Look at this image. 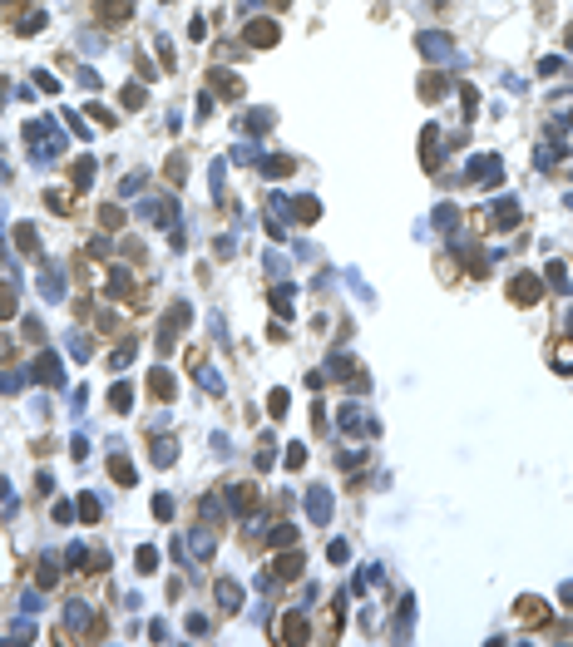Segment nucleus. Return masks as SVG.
<instances>
[{
    "mask_svg": "<svg viewBox=\"0 0 573 647\" xmlns=\"http://www.w3.org/2000/svg\"><path fill=\"white\" fill-rule=\"evenodd\" d=\"M109 479H114V484H134L139 474H134V465H129L124 455H114V460H109Z\"/></svg>",
    "mask_w": 573,
    "mask_h": 647,
    "instance_id": "nucleus-20",
    "label": "nucleus"
},
{
    "mask_svg": "<svg viewBox=\"0 0 573 647\" xmlns=\"http://www.w3.org/2000/svg\"><path fill=\"white\" fill-rule=\"evenodd\" d=\"M217 608H222V613H238V608H243V593H238L233 578H222V583H217Z\"/></svg>",
    "mask_w": 573,
    "mask_h": 647,
    "instance_id": "nucleus-16",
    "label": "nucleus"
},
{
    "mask_svg": "<svg viewBox=\"0 0 573 647\" xmlns=\"http://www.w3.org/2000/svg\"><path fill=\"white\" fill-rule=\"evenodd\" d=\"M20 332H25V341H40V336H45V327H40V321H35V316L25 321V327H20Z\"/></svg>",
    "mask_w": 573,
    "mask_h": 647,
    "instance_id": "nucleus-46",
    "label": "nucleus"
},
{
    "mask_svg": "<svg viewBox=\"0 0 573 647\" xmlns=\"http://www.w3.org/2000/svg\"><path fill=\"white\" fill-rule=\"evenodd\" d=\"M549 287L553 292H568V267L563 262H549Z\"/></svg>",
    "mask_w": 573,
    "mask_h": 647,
    "instance_id": "nucleus-30",
    "label": "nucleus"
},
{
    "mask_svg": "<svg viewBox=\"0 0 573 647\" xmlns=\"http://www.w3.org/2000/svg\"><path fill=\"white\" fill-rule=\"evenodd\" d=\"M326 559H331V563H346V559H351V549H346V544H341V538H336V544L326 549Z\"/></svg>",
    "mask_w": 573,
    "mask_h": 647,
    "instance_id": "nucleus-43",
    "label": "nucleus"
},
{
    "mask_svg": "<svg viewBox=\"0 0 573 647\" xmlns=\"http://www.w3.org/2000/svg\"><path fill=\"white\" fill-rule=\"evenodd\" d=\"M262 173H267V178H286V173H292V158H282V153H272L267 164H262Z\"/></svg>",
    "mask_w": 573,
    "mask_h": 647,
    "instance_id": "nucleus-25",
    "label": "nucleus"
},
{
    "mask_svg": "<svg viewBox=\"0 0 573 647\" xmlns=\"http://www.w3.org/2000/svg\"><path fill=\"white\" fill-rule=\"evenodd\" d=\"M420 49H425L430 60H454V49H450V40H445V35H435V30H425V35H420Z\"/></svg>",
    "mask_w": 573,
    "mask_h": 647,
    "instance_id": "nucleus-12",
    "label": "nucleus"
},
{
    "mask_svg": "<svg viewBox=\"0 0 573 647\" xmlns=\"http://www.w3.org/2000/svg\"><path fill=\"white\" fill-rule=\"evenodd\" d=\"M282 212H292L297 223H316V218H321V203H316V198H297V203L282 198Z\"/></svg>",
    "mask_w": 573,
    "mask_h": 647,
    "instance_id": "nucleus-9",
    "label": "nucleus"
},
{
    "mask_svg": "<svg viewBox=\"0 0 573 647\" xmlns=\"http://www.w3.org/2000/svg\"><path fill=\"white\" fill-rule=\"evenodd\" d=\"M272 573H277V578H297V573H302V554H277Z\"/></svg>",
    "mask_w": 573,
    "mask_h": 647,
    "instance_id": "nucleus-22",
    "label": "nucleus"
},
{
    "mask_svg": "<svg viewBox=\"0 0 573 647\" xmlns=\"http://www.w3.org/2000/svg\"><path fill=\"white\" fill-rule=\"evenodd\" d=\"M94 15L99 25H124L134 15V0H94Z\"/></svg>",
    "mask_w": 573,
    "mask_h": 647,
    "instance_id": "nucleus-3",
    "label": "nucleus"
},
{
    "mask_svg": "<svg viewBox=\"0 0 573 647\" xmlns=\"http://www.w3.org/2000/svg\"><path fill=\"white\" fill-rule=\"evenodd\" d=\"M247 40H252L257 49L277 45V20H252V25H247Z\"/></svg>",
    "mask_w": 573,
    "mask_h": 647,
    "instance_id": "nucleus-14",
    "label": "nucleus"
},
{
    "mask_svg": "<svg viewBox=\"0 0 573 647\" xmlns=\"http://www.w3.org/2000/svg\"><path fill=\"white\" fill-rule=\"evenodd\" d=\"M79 519H89V524H99L104 514H99V499L94 494H79Z\"/></svg>",
    "mask_w": 573,
    "mask_h": 647,
    "instance_id": "nucleus-32",
    "label": "nucleus"
},
{
    "mask_svg": "<svg viewBox=\"0 0 573 647\" xmlns=\"http://www.w3.org/2000/svg\"><path fill=\"white\" fill-rule=\"evenodd\" d=\"M553 366L558 371H573V341H558L553 346Z\"/></svg>",
    "mask_w": 573,
    "mask_h": 647,
    "instance_id": "nucleus-33",
    "label": "nucleus"
},
{
    "mask_svg": "<svg viewBox=\"0 0 573 647\" xmlns=\"http://www.w3.org/2000/svg\"><path fill=\"white\" fill-rule=\"evenodd\" d=\"M45 203H49V208H54V212H70V208H75V203H70V193H65V188H49V193H45Z\"/></svg>",
    "mask_w": 573,
    "mask_h": 647,
    "instance_id": "nucleus-34",
    "label": "nucleus"
},
{
    "mask_svg": "<svg viewBox=\"0 0 573 647\" xmlns=\"http://www.w3.org/2000/svg\"><path fill=\"white\" fill-rule=\"evenodd\" d=\"M0 99H6V79H0Z\"/></svg>",
    "mask_w": 573,
    "mask_h": 647,
    "instance_id": "nucleus-49",
    "label": "nucleus"
},
{
    "mask_svg": "<svg viewBox=\"0 0 573 647\" xmlns=\"http://www.w3.org/2000/svg\"><path fill=\"white\" fill-rule=\"evenodd\" d=\"M99 223L104 228H119L124 223V208H99Z\"/></svg>",
    "mask_w": 573,
    "mask_h": 647,
    "instance_id": "nucleus-38",
    "label": "nucleus"
},
{
    "mask_svg": "<svg viewBox=\"0 0 573 647\" xmlns=\"http://www.w3.org/2000/svg\"><path fill=\"white\" fill-rule=\"evenodd\" d=\"M148 391H153V400H174V375H168V366H153L148 371Z\"/></svg>",
    "mask_w": 573,
    "mask_h": 647,
    "instance_id": "nucleus-8",
    "label": "nucleus"
},
{
    "mask_svg": "<svg viewBox=\"0 0 573 647\" xmlns=\"http://www.w3.org/2000/svg\"><path fill=\"white\" fill-rule=\"evenodd\" d=\"M272 311L292 316V287H272Z\"/></svg>",
    "mask_w": 573,
    "mask_h": 647,
    "instance_id": "nucleus-29",
    "label": "nucleus"
},
{
    "mask_svg": "<svg viewBox=\"0 0 573 647\" xmlns=\"http://www.w3.org/2000/svg\"><path fill=\"white\" fill-rule=\"evenodd\" d=\"M25 139H30V153L35 158H60L65 153V134L54 129V124H45V119H30L25 124Z\"/></svg>",
    "mask_w": 573,
    "mask_h": 647,
    "instance_id": "nucleus-1",
    "label": "nucleus"
},
{
    "mask_svg": "<svg viewBox=\"0 0 573 647\" xmlns=\"http://www.w3.org/2000/svg\"><path fill=\"white\" fill-rule=\"evenodd\" d=\"M153 514L168 524V519H174V499H168V494H153Z\"/></svg>",
    "mask_w": 573,
    "mask_h": 647,
    "instance_id": "nucleus-37",
    "label": "nucleus"
},
{
    "mask_svg": "<svg viewBox=\"0 0 573 647\" xmlns=\"http://www.w3.org/2000/svg\"><path fill=\"white\" fill-rule=\"evenodd\" d=\"M174 455H178L174 440H153V460H158V465H174Z\"/></svg>",
    "mask_w": 573,
    "mask_h": 647,
    "instance_id": "nucleus-35",
    "label": "nucleus"
},
{
    "mask_svg": "<svg viewBox=\"0 0 573 647\" xmlns=\"http://www.w3.org/2000/svg\"><path fill=\"white\" fill-rule=\"evenodd\" d=\"M15 247H20L25 257H35V252H40V237H35V228H30V223H15Z\"/></svg>",
    "mask_w": 573,
    "mask_h": 647,
    "instance_id": "nucleus-19",
    "label": "nucleus"
},
{
    "mask_svg": "<svg viewBox=\"0 0 573 647\" xmlns=\"http://www.w3.org/2000/svg\"><path fill=\"white\" fill-rule=\"evenodd\" d=\"M420 158H425V169H435V164H440V129H435V124H425V139H420Z\"/></svg>",
    "mask_w": 573,
    "mask_h": 647,
    "instance_id": "nucleus-17",
    "label": "nucleus"
},
{
    "mask_svg": "<svg viewBox=\"0 0 573 647\" xmlns=\"http://www.w3.org/2000/svg\"><path fill=\"white\" fill-rule=\"evenodd\" d=\"M89 119H99V124H104V129H114V124H119V119H114V114H109V109H99V104H94V109H89Z\"/></svg>",
    "mask_w": 573,
    "mask_h": 647,
    "instance_id": "nucleus-47",
    "label": "nucleus"
},
{
    "mask_svg": "<svg viewBox=\"0 0 573 647\" xmlns=\"http://www.w3.org/2000/svg\"><path fill=\"white\" fill-rule=\"evenodd\" d=\"M89 183H94V164L79 158V164H75V188H89Z\"/></svg>",
    "mask_w": 573,
    "mask_h": 647,
    "instance_id": "nucleus-36",
    "label": "nucleus"
},
{
    "mask_svg": "<svg viewBox=\"0 0 573 647\" xmlns=\"http://www.w3.org/2000/svg\"><path fill=\"white\" fill-rule=\"evenodd\" d=\"M188 632H193V637H208L213 627H208V618H203V613H193V618H188Z\"/></svg>",
    "mask_w": 573,
    "mask_h": 647,
    "instance_id": "nucleus-42",
    "label": "nucleus"
},
{
    "mask_svg": "<svg viewBox=\"0 0 573 647\" xmlns=\"http://www.w3.org/2000/svg\"><path fill=\"white\" fill-rule=\"evenodd\" d=\"M6 361H15V341H10L6 332H0V366H6Z\"/></svg>",
    "mask_w": 573,
    "mask_h": 647,
    "instance_id": "nucleus-45",
    "label": "nucleus"
},
{
    "mask_svg": "<svg viewBox=\"0 0 573 647\" xmlns=\"http://www.w3.org/2000/svg\"><path fill=\"white\" fill-rule=\"evenodd\" d=\"M144 99H148L144 84H124V89H119V104H124V109H144Z\"/></svg>",
    "mask_w": 573,
    "mask_h": 647,
    "instance_id": "nucleus-24",
    "label": "nucleus"
},
{
    "mask_svg": "<svg viewBox=\"0 0 573 647\" xmlns=\"http://www.w3.org/2000/svg\"><path fill=\"white\" fill-rule=\"evenodd\" d=\"M445 89H450V79H445V75H435V70H430V75H425V84H420V99H430V104H435V99H440V94H445Z\"/></svg>",
    "mask_w": 573,
    "mask_h": 647,
    "instance_id": "nucleus-23",
    "label": "nucleus"
},
{
    "mask_svg": "<svg viewBox=\"0 0 573 647\" xmlns=\"http://www.w3.org/2000/svg\"><path fill=\"white\" fill-rule=\"evenodd\" d=\"M307 465V450L302 445H286V469H302Z\"/></svg>",
    "mask_w": 573,
    "mask_h": 647,
    "instance_id": "nucleus-41",
    "label": "nucleus"
},
{
    "mask_svg": "<svg viewBox=\"0 0 573 647\" xmlns=\"http://www.w3.org/2000/svg\"><path fill=\"white\" fill-rule=\"evenodd\" d=\"M277 642H307V618L302 613H282L277 618Z\"/></svg>",
    "mask_w": 573,
    "mask_h": 647,
    "instance_id": "nucleus-5",
    "label": "nucleus"
},
{
    "mask_svg": "<svg viewBox=\"0 0 573 647\" xmlns=\"http://www.w3.org/2000/svg\"><path fill=\"white\" fill-rule=\"evenodd\" d=\"M40 25H45V10H30V15H25V20H20V35H35V30H40Z\"/></svg>",
    "mask_w": 573,
    "mask_h": 647,
    "instance_id": "nucleus-39",
    "label": "nucleus"
},
{
    "mask_svg": "<svg viewBox=\"0 0 573 647\" xmlns=\"http://www.w3.org/2000/svg\"><path fill=\"white\" fill-rule=\"evenodd\" d=\"M163 173H168V178H174V183H183V173H188V169H183V158H174V164H168Z\"/></svg>",
    "mask_w": 573,
    "mask_h": 647,
    "instance_id": "nucleus-48",
    "label": "nucleus"
},
{
    "mask_svg": "<svg viewBox=\"0 0 573 647\" xmlns=\"http://www.w3.org/2000/svg\"><path fill=\"white\" fill-rule=\"evenodd\" d=\"M243 129H252V134H267V129H272V114H267V109H252V114H243Z\"/></svg>",
    "mask_w": 573,
    "mask_h": 647,
    "instance_id": "nucleus-26",
    "label": "nucleus"
},
{
    "mask_svg": "<svg viewBox=\"0 0 573 647\" xmlns=\"http://www.w3.org/2000/svg\"><path fill=\"white\" fill-rule=\"evenodd\" d=\"M109 282H104V292L114 297V302H134L139 297V282H134V272H124V267H114V272H104Z\"/></svg>",
    "mask_w": 573,
    "mask_h": 647,
    "instance_id": "nucleus-2",
    "label": "nucleus"
},
{
    "mask_svg": "<svg viewBox=\"0 0 573 647\" xmlns=\"http://www.w3.org/2000/svg\"><path fill=\"white\" fill-rule=\"evenodd\" d=\"M267 410H272V415H277V420H282V415H286V391H277V396H272V400H267Z\"/></svg>",
    "mask_w": 573,
    "mask_h": 647,
    "instance_id": "nucleus-44",
    "label": "nucleus"
},
{
    "mask_svg": "<svg viewBox=\"0 0 573 647\" xmlns=\"http://www.w3.org/2000/svg\"><path fill=\"white\" fill-rule=\"evenodd\" d=\"M307 509H312V519H316V524H326V519H331V494L321 490V484H312V490H307Z\"/></svg>",
    "mask_w": 573,
    "mask_h": 647,
    "instance_id": "nucleus-11",
    "label": "nucleus"
},
{
    "mask_svg": "<svg viewBox=\"0 0 573 647\" xmlns=\"http://www.w3.org/2000/svg\"><path fill=\"white\" fill-rule=\"evenodd\" d=\"M208 84H213L222 99H238V94H243V84H238V75H233V70H213V75H208Z\"/></svg>",
    "mask_w": 573,
    "mask_h": 647,
    "instance_id": "nucleus-13",
    "label": "nucleus"
},
{
    "mask_svg": "<svg viewBox=\"0 0 573 647\" xmlns=\"http://www.w3.org/2000/svg\"><path fill=\"white\" fill-rule=\"evenodd\" d=\"M40 292H45L49 302L65 297V282H60V272H54V267H45V272H40Z\"/></svg>",
    "mask_w": 573,
    "mask_h": 647,
    "instance_id": "nucleus-18",
    "label": "nucleus"
},
{
    "mask_svg": "<svg viewBox=\"0 0 573 647\" xmlns=\"http://www.w3.org/2000/svg\"><path fill=\"white\" fill-rule=\"evenodd\" d=\"M519 618H524L529 627H549V608H544L539 598H519Z\"/></svg>",
    "mask_w": 573,
    "mask_h": 647,
    "instance_id": "nucleus-15",
    "label": "nucleus"
},
{
    "mask_svg": "<svg viewBox=\"0 0 573 647\" xmlns=\"http://www.w3.org/2000/svg\"><path fill=\"white\" fill-rule=\"evenodd\" d=\"M129 405H134V386H129V381H119V386L109 391V410H119V415H124Z\"/></svg>",
    "mask_w": 573,
    "mask_h": 647,
    "instance_id": "nucleus-21",
    "label": "nucleus"
},
{
    "mask_svg": "<svg viewBox=\"0 0 573 647\" xmlns=\"http://www.w3.org/2000/svg\"><path fill=\"white\" fill-rule=\"evenodd\" d=\"M227 504H233V514H252V504H257V490L252 484H227Z\"/></svg>",
    "mask_w": 573,
    "mask_h": 647,
    "instance_id": "nucleus-7",
    "label": "nucleus"
},
{
    "mask_svg": "<svg viewBox=\"0 0 573 647\" xmlns=\"http://www.w3.org/2000/svg\"><path fill=\"white\" fill-rule=\"evenodd\" d=\"M35 375L45 386H65V371H60V361H54V351H45L40 361H35Z\"/></svg>",
    "mask_w": 573,
    "mask_h": 647,
    "instance_id": "nucleus-10",
    "label": "nucleus"
},
{
    "mask_svg": "<svg viewBox=\"0 0 573 647\" xmlns=\"http://www.w3.org/2000/svg\"><path fill=\"white\" fill-rule=\"evenodd\" d=\"M470 178H475V183H484V188H494V183L504 178V169H499V158H494V153H480L475 164H470Z\"/></svg>",
    "mask_w": 573,
    "mask_h": 647,
    "instance_id": "nucleus-4",
    "label": "nucleus"
},
{
    "mask_svg": "<svg viewBox=\"0 0 573 647\" xmlns=\"http://www.w3.org/2000/svg\"><path fill=\"white\" fill-rule=\"evenodd\" d=\"M158 568V549H139V573H153Z\"/></svg>",
    "mask_w": 573,
    "mask_h": 647,
    "instance_id": "nucleus-40",
    "label": "nucleus"
},
{
    "mask_svg": "<svg viewBox=\"0 0 573 647\" xmlns=\"http://www.w3.org/2000/svg\"><path fill=\"white\" fill-rule=\"evenodd\" d=\"M539 292H544V287H539L534 272H519V277L509 282V302H524V306H529V302H539Z\"/></svg>",
    "mask_w": 573,
    "mask_h": 647,
    "instance_id": "nucleus-6",
    "label": "nucleus"
},
{
    "mask_svg": "<svg viewBox=\"0 0 573 647\" xmlns=\"http://www.w3.org/2000/svg\"><path fill=\"white\" fill-rule=\"evenodd\" d=\"M292 544H297V529L292 524H277L272 529V549H292Z\"/></svg>",
    "mask_w": 573,
    "mask_h": 647,
    "instance_id": "nucleus-27",
    "label": "nucleus"
},
{
    "mask_svg": "<svg viewBox=\"0 0 573 647\" xmlns=\"http://www.w3.org/2000/svg\"><path fill=\"white\" fill-rule=\"evenodd\" d=\"M10 316H15V287L0 282V321H10Z\"/></svg>",
    "mask_w": 573,
    "mask_h": 647,
    "instance_id": "nucleus-28",
    "label": "nucleus"
},
{
    "mask_svg": "<svg viewBox=\"0 0 573 647\" xmlns=\"http://www.w3.org/2000/svg\"><path fill=\"white\" fill-rule=\"evenodd\" d=\"M70 351H75V361H89V351H94V346H89V336H84V332H70Z\"/></svg>",
    "mask_w": 573,
    "mask_h": 647,
    "instance_id": "nucleus-31",
    "label": "nucleus"
}]
</instances>
